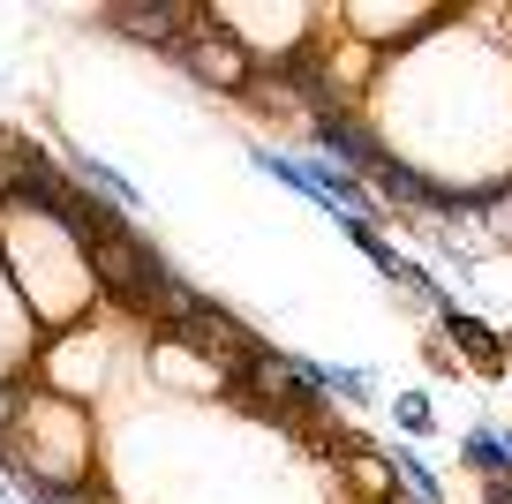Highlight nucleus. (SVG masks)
Listing matches in <instances>:
<instances>
[{"label": "nucleus", "instance_id": "obj_1", "mask_svg": "<svg viewBox=\"0 0 512 504\" xmlns=\"http://www.w3.org/2000/svg\"><path fill=\"white\" fill-rule=\"evenodd\" d=\"M174 61L189 68L204 91H219V98H249L256 68H264V61H256V46H249V38H241L226 16H204V23H196V38L174 53Z\"/></svg>", "mask_w": 512, "mask_h": 504}, {"label": "nucleus", "instance_id": "obj_2", "mask_svg": "<svg viewBox=\"0 0 512 504\" xmlns=\"http://www.w3.org/2000/svg\"><path fill=\"white\" fill-rule=\"evenodd\" d=\"M204 23L196 0H113L106 8V31L113 38H136V46H159V53H181Z\"/></svg>", "mask_w": 512, "mask_h": 504}, {"label": "nucleus", "instance_id": "obj_3", "mask_svg": "<svg viewBox=\"0 0 512 504\" xmlns=\"http://www.w3.org/2000/svg\"><path fill=\"white\" fill-rule=\"evenodd\" d=\"M309 151L317 158H332V166H347V174H362V181H377V166L392 158V143L377 136V128H362L354 113H309Z\"/></svg>", "mask_w": 512, "mask_h": 504}, {"label": "nucleus", "instance_id": "obj_4", "mask_svg": "<svg viewBox=\"0 0 512 504\" xmlns=\"http://www.w3.org/2000/svg\"><path fill=\"white\" fill-rule=\"evenodd\" d=\"M437 331H445V347H452V354H467V362H475L482 377H505V362H512V339H505L497 324H482L475 309L445 301V309H437Z\"/></svg>", "mask_w": 512, "mask_h": 504}, {"label": "nucleus", "instance_id": "obj_5", "mask_svg": "<svg viewBox=\"0 0 512 504\" xmlns=\"http://www.w3.org/2000/svg\"><path fill=\"white\" fill-rule=\"evenodd\" d=\"M347 234H354V249H362L369 256V264H377L384 271V279H392V286H407V294H422V301H430V309H445V286H437V271H422L415 264V256H400V249H392V241H384V226L377 219H347Z\"/></svg>", "mask_w": 512, "mask_h": 504}, {"label": "nucleus", "instance_id": "obj_6", "mask_svg": "<svg viewBox=\"0 0 512 504\" xmlns=\"http://www.w3.org/2000/svg\"><path fill=\"white\" fill-rule=\"evenodd\" d=\"M61 166H68V181H91V196H98V204H113V211H136V204H144V189H136V181H128V174H113L106 158L76 151V143L61 151Z\"/></svg>", "mask_w": 512, "mask_h": 504}, {"label": "nucleus", "instance_id": "obj_7", "mask_svg": "<svg viewBox=\"0 0 512 504\" xmlns=\"http://www.w3.org/2000/svg\"><path fill=\"white\" fill-rule=\"evenodd\" d=\"M347 482H354V497H369V504L400 497V467H392V452H377V444H362V452L347 459Z\"/></svg>", "mask_w": 512, "mask_h": 504}, {"label": "nucleus", "instance_id": "obj_8", "mask_svg": "<svg viewBox=\"0 0 512 504\" xmlns=\"http://www.w3.org/2000/svg\"><path fill=\"white\" fill-rule=\"evenodd\" d=\"M460 459L482 474V482H490V474H512V467H505V429H467V437H460Z\"/></svg>", "mask_w": 512, "mask_h": 504}, {"label": "nucleus", "instance_id": "obj_9", "mask_svg": "<svg viewBox=\"0 0 512 504\" xmlns=\"http://www.w3.org/2000/svg\"><path fill=\"white\" fill-rule=\"evenodd\" d=\"M392 422H400L407 437H430V422H437L430 392H400V399H392Z\"/></svg>", "mask_w": 512, "mask_h": 504}, {"label": "nucleus", "instance_id": "obj_10", "mask_svg": "<svg viewBox=\"0 0 512 504\" xmlns=\"http://www.w3.org/2000/svg\"><path fill=\"white\" fill-rule=\"evenodd\" d=\"M23 143H31V136L0 128V196H8V204H16V181H23Z\"/></svg>", "mask_w": 512, "mask_h": 504}, {"label": "nucleus", "instance_id": "obj_11", "mask_svg": "<svg viewBox=\"0 0 512 504\" xmlns=\"http://www.w3.org/2000/svg\"><path fill=\"white\" fill-rule=\"evenodd\" d=\"M422 362H430L437 377H467V369H460V354H452L445 339H437V331H430V339H422Z\"/></svg>", "mask_w": 512, "mask_h": 504}, {"label": "nucleus", "instance_id": "obj_12", "mask_svg": "<svg viewBox=\"0 0 512 504\" xmlns=\"http://www.w3.org/2000/svg\"><path fill=\"white\" fill-rule=\"evenodd\" d=\"M23 414V377H0V429H16Z\"/></svg>", "mask_w": 512, "mask_h": 504}, {"label": "nucleus", "instance_id": "obj_13", "mask_svg": "<svg viewBox=\"0 0 512 504\" xmlns=\"http://www.w3.org/2000/svg\"><path fill=\"white\" fill-rule=\"evenodd\" d=\"M482 504H512V474H490V482H482Z\"/></svg>", "mask_w": 512, "mask_h": 504}, {"label": "nucleus", "instance_id": "obj_14", "mask_svg": "<svg viewBox=\"0 0 512 504\" xmlns=\"http://www.w3.org/2000/svg\"><path fill=\"white\" fill-rule=\"evenodd\" d=\"M384 504H422V497H407V489H400V497H384Z\"/></svg>", "mask_w": 512, "mask_h": 504}]
</instances>
